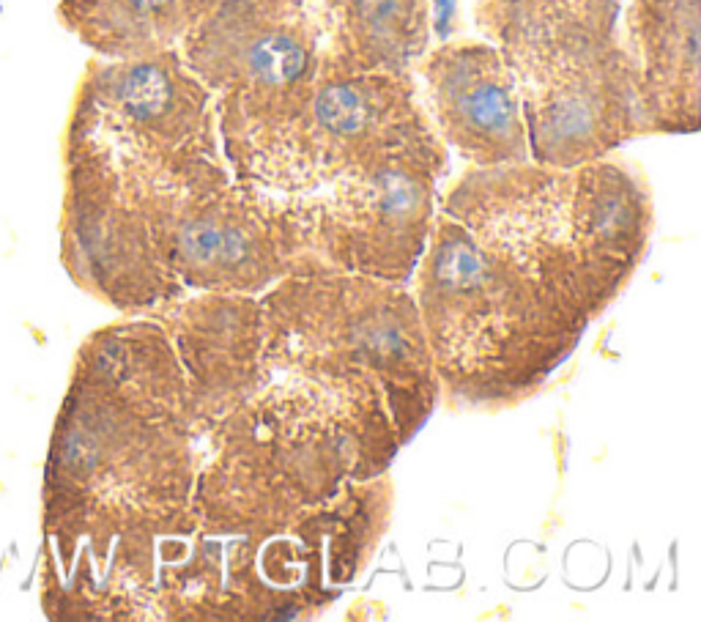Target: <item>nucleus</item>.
Returning a JSON list of instances; mask_svg holds the SVG:
<instances>
[{
  "mask_svg": "<svg viewBox=\"0 0 701 622\" xmlns=\"http://www.w3.org/2000/svg\"><path fill=\"white\" fill-rule=\"evenodd\" d=\"M203 461L187 381L159 321L126 316L74 357L42 488L53 620H154L159 546L198 529Z\"/></svg>",
  "mask_w": 701,
  "mask_h": 622,
  "instance_id": "f257e3e1",
  "label": "nucleus"
},
{
  "mask_svg": "<svg viewBox=\"0 0 701 622\" xmlns=\"http://www.w3.org/2000/svg\"><path fill=\"white\" fill-rule=\"evenodd\" d=\"M274 376L324 392L359 442V480L384 475L441 403L409 285L307 261L261 294Z\"/></svg>",
  "mask_w": 701,
  "mask_h": 622,
  "instance_id": "f03ea898",
  "label": "nucleus"
},
{
  "mask_svg": "<svg viewBox=\"0 0 701 622\" xmlns=\"http://www.w3.org/2000/svg\"><path fill=\"white\" fill-rule=\"evenodd\" d=\"M439 211L513 255L592 324L636 277L655 233L644 173L614 154L576 168L532 159L469 168L439 192Z\"/></svg>",
  "mask_w": 701,
  "mask_h": 622,
  "instance_id": "7ed1b4c3",
  "label": "nucleus"
},
{
  "mask_svg": "<svg viewBox=\"0 0 701 622\" xmlns=\"http://www.w3.org/2000/svg\"><path fill=\"white\" fill-rule=\"evenodd\" d=\"M450 412H510L576 354L592 321L513 255L436 211L411 277Z\"/></svg>",
  "mask_w": 701,
  "mask_h": 622,
  "instance_id": "20e7f679",
  "label": "nucleus"
},
{
  "mask_svg": "<svg viewBox=\"0 0 701 622\" xmlns=\"http://www.w3.org/2000/svg\"><path fill=\"white\" fill-rule=\"evenodd\" d=\"M392 475L348 480L324 505L266 535L195 529L157 568L151 617L168 622H274L315 617L348 590L387 538Z\"/></svg>",
  "mask_w": 701,
  "mask_h": 622,
  "instance_id": "39448f33",
  "label": "nucleus"
},
{
  "mask_svg": "<svg viewBox=\"0 0 701 622\" xmlns=\"http://www.w3.org/2000/svg\"><path fill=\"white\" fill-rule=\"evenodd\" d=\"M625 0H477L474 25L510 64L537 165L576 168L641 138Z\"/></svg>",
  "mask_w": 701,
  "mask_h": 622,
  "instance_id": "423d86ee",
  "label": "nucleus"
},
{
  "mask_svg": "<svg viewBox=\"0 0 701 622\" xmlns=\"http://www.w3.org/2000/svg\"><path fill=\"white\" fill-rule=\"evenodd\" d=\"M359 480V442L324 392L272 376L203 436L195 518L209 535H266Z\"/></svg>",
  "mask_w": 701,
  "mask_h": 622,
  "instance_id": "0eeeda50",
  "label": "nucleus"
},
{
  "mask_svg": "<svg viewBox=\"0 0 701 622\" xmlns=\"http://www.w3.org/2000/svg\"><path fill=\"white\" fill-rule=\"evenodd\" d=\"M178 53L214 96L233 179L247 181L310 102L324 31L315 0H217Z\"/></svg>",
  "mask_w": 701,
  "mask_h": 622,
  "instance_id": "6e6552de",
  "label": "nucleus"
},
{
  "mask_svg": "<svg viewBox=\"0 0 701 622\" xmlns=\"http://www.w3.org/2000/svg\"><path fill=\"white\" fill-rule=\"evenodd\" d=\"M69 170L99 181L146 222L162 264L187 291L261 296L313 261L296 195L236 179L209 187L135 184L77 148H69Z\"/></svg>",
  "mask_w": 701,
  "mask_h": 622,
  "instance_id": "1a4fd4ad",
  "label": "nucleus"
},
{
  "mask_svg": "<svg viewBox=\"0 0 701 622\" xmlns=\"http://www.w3.org/2000/svg\"><path fill=\"white\" fill-rule=\"evenodd\" d=\"M69 143L154 187H209L231 181L217 107L178 47L96 64L83 85Z\"/></svg>",
  "mask_w": 701,
  "mask_h": 622,
  "instance_id": "9d476101",
  "label": "nucleus"
},
{
  "mask_svg": "<svg viewBox=\"0 0 701 622\" xmlns=\"http://www.w3.org/2000/svg\"><path fill=\"white\" fill-rule=\"evenodd\" d=\"M450 151L433 132L296 195L310 258L351 275L411 285L439 211Z\"/></svg>",
  "mask_w": 701,
  "mask_h": 622,
  "instance_id": "9b49d317",
  "label": "nucleus"
},
{
  "mask_svg": "<svg viewBox=\"0 0 701 622\" xmlns=\"http://www.w3.org/2000/svg\"><path fill=\"white\" fill-rule=\"evenodd\" d=\"M433 132L414 74H321L310 102L244 184L274 195H310Z\"/></svg>",
  "mask_w": 701,
  "mask_h": 622,
  "instance_id": "f8f14e48",
  "label": "nucleus"
},
{
  "mask_svg": "<svg viewBox=\"0 0 701 622\" xmlns=\"http://www.w3.org/2000/svg\"><path fill=\"white\" fill-rule=\"evenodd\" d=\"M419 102L447 151L469 168L529 162L524 105L510 64L488 39H447L414 66Z\"/></svg>",
  "mask_w": 701,
  "mask_h": 622,
  "instance_id": "ddd939ff",
  "label": "nucleus"
},
{
  "mask_svg": "<svg viewBox=\"0 0 701 622\" xmlns=\"http://www.w3.org/2000/svg\"><path fill=\"white\" fill-rule=\"evenodd\" d=\"M151 318L176 351L203 436L274 376L261 296L187 291Z\"/></svg>",
  "mask_w": 701,
  "mask_h": 622,
  "instance_id": "4468645a",
  "label": "nucleus"
},
{
  "mask_svg": "<svg viewBox=\"0 0 701 622\" xmlns=\"http://www.w3.org/2000/svg\"><path fill=\"white\" fill-rule=\"evenodd\" d=\"M622 25L639 74L641 138L699 132L701 0H625Z\"/></svg>",
  "mask_w": 701,
  "mask_h": 622,
  "instance_id": "2eb2a0df",
  "label": "nucleus"
},
{
  "mask_svg": "<svg viewBox=\"0 0 701 622\" xmlns=\"http://www.w3.org/2000/svg\"><path fill=\"white\" fill-rule=\"evenodd\" d=\"M321 74H414L430 47V0H315Z\"/></svg>",
  "mask_w": 701,
  "mask_h": 622,
  "instance_id": "dca6fc26",
  "label": "nucleus"
},
{
  "mask_svg": "<svg viewBox=\"0 0 701 622\" xmlns=\"http://www.w3.org/2000/svg\"><path fill=\"white\" fill-rule=\"evenodd\" d=\"M217 0H69L83 42L107 58H137L178 47Z\"/></svg>",
  "mask_w": 701,
  "mask_h": 622,
  "instance_id": "f3484780",
  "label": "nucleus"
},
{
  "mask_svg": "<svg viewBox=\"0 0 701 622\" xmlns=\"http://www.w3.org/2000/svg\"><path fill=\"white\" fill-rule=\"evenodd\" d=\"M436 6H439V9L447 14V11L452 9V0H436Z\"/></svg>",
  "mask_w": 701,
  "mask_h": 622,
  "instance_id": "a211bd4d",
  "label": "nucleus"
}]
</instances>
